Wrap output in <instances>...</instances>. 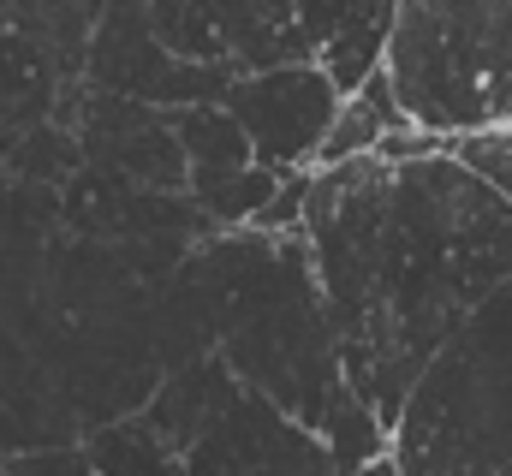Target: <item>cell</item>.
Returning <instances> with one entry per match:
<instances>
[{"label": "cell", "instance_id": "8", "mask_svg": "<svg viewBox=\"0 0 512 476\" xmlns=\"http://www.w3.org/2000/svg\"><path fill=\"white\" fill-rule=\"evenodd\" d=\"M173 137H179V155H185V197H203V191H215V185L256 167L245 131L233 125V114L221 102L173 114Z\"/></svg>", "mask_w": 512, "mask_h": 476}, {"label": "cell", "instance_id": "14", "mask_svg": "<svg viewBox=\"0 0 512 476\" xmlns=\"http://www.w3.org/2000/svg\"><path fill=\"white\" fill-rule=\"evenodd\" d=\"M352 476H405L393 459H382V465H364V471H352Z\"/></svg>", "mask_w": 512, "mask_h": 476}, {"label": "cell", "instance_id": "4", "mask_svg": "<svg viewBox=\"0 0 512 476\" xmlns=\"http://www.w3.org/2000/svg\"><path fill=\"white\" fill-rule=\"evenodd\" d=\"M179 465L185 476H340L322 435H310L298 417L239 381L179 447Z\"/></svg>", "mask_w": 512, "mask_h": 476}, {"label": "cell", "instance_id": "9", "mask_svg": "<svg viewBox=\"0 0 512 476\" xmlns=\"http://www.w3.org/2000/svg\"><path fill=\"white\" fill-rule=\"evenodd\" d=\"M393 18H399V6H387V0H346V6H340V24H334L328 48H322V60H316L340 96H358V90L387 66Z\"/></svg>", "mask_w": 512, "mask_h": 476}, {"label": "cell", "instance_id": "10", "mask_svg": "<svg viewBox=\"0 0 512 476\" xmlns=\"http://www.w3.org/2000/svg\"><path fill=\"white\" fill-rule=\"evenodd\" d=\"M411 125L399 114V102H393V84H387V72H376L358 96H346L340 102V119H334V131H328V143H322V155H316V173H328V167H346V161H364V155H376L387 137H405Z\"/></svg>", "mask_w": 512, "mask_h": 476}, {"label": "cell", "instance_id": "12", "mask_svg": "<svg viewBox=\"0 0 512 476\" xmlns=\"http://www.w3.org/2000/svg\"><path fill=\"white\" fill-rule=\"evenodd\" d=\"M78 447L90 459V476H185L179 453L143 423V411L108 423V429H96V435H84Z\"/></svg>", "mask_w": 512, "mask_h": 476}, {"label": "cell", "instance_id": "3", "mask_svg": "<svg viewBox=\"0 0 512 476\" xmlns=\"http://www.w3.org/2000/svg\"><path fill=\"white\" fill-rule=\"evenodd\" d=\"M393 465L405 476H512V280L411 387Z\"/></svg>", "mask_w": 512, "mask_h": 476}, {"label": "cell", "instance_id": "11", "mask_svg": "<svg viewBox=\"0 0 512 476\" xmlns=\"http://www.w3.org/2000/svg\"><path fill=\"white\" fill-rule=\"evenodd\" d=\"M149 30H155V42H161L179 66H197V72H233L215 0H149Z\"/></svg>", "mask_w": 512, "mask_h": 476}, {"label": "cell", "instance_id": "13", "mask_svg": "<svg viewBox=\"0 0 512 476\" xmlns=\"http://www.w3.org/2000/svg\"><path fill=\"white\" fill-rule=\"evenodd\" d=\"M483 185H495L501 197H507V209H512V131H495V137H471V143H459L453 149Z\"/></svg>", "mask_w": 512, "mask_h": 476}, {"label": "cell", "instance_id": "7", "mask_svg": "<svg viewBox=\"0 0 512 476\" xmlns=\"http://www.w3.org/2000/svg\"><path fill=\"white\" fill-rule=\"evenodd\" d=\"M60 78H66V66H60V54L48 42L42 6L0 0V125L6 131L48 125Z\"/></svg>", "mask_w": 512, "mask_h": 476}, {"label": "cell", "instance_id": "6", "mask_svg": "<svg viewBox=\"0 0 512 476\" xmlns=\"http://www.w3.org/2000/svg\"><path fill=\"white\" fill-rule=\"evenodd\" d=\"M346 0H215L227 60L239 78L280 72V66H316Z\"/></svg>", "mask_w": 512, "mask_h": 476}, {"label": "cell", "instance_id": "1", "mask_svg": "<svg viewBox=\"0 0 512 476\" xmlns=\"http://www.w3.org/2000/svg\"><path fill=\"white\" fill-rule=\"evenodd\" d=\"M304 244L346 387L387 435L423 369L512 280L507 197L447 149L310 173Z\"/></svg>", "mask_w": 512, "mask_h": 476}, {"label": "cell", "instance_id": "2", "mask_svg": "<svg viewBox=\"0 0 512 476\" xmlns=\"http://www.w3.org/2000/svg\"><path fill=\"white\" fill-rule=\"evenodd\" d=\"M382 72L405 125L447 143V155L512 131V0L399 6Z\"/></svg>", "mask_w": 512, "mask_h": 476}, {"label": "cell", "instance_id": "5", "mask_svg": "<svg viewBox=\"0 0 512 476\" xmlns=\"http://www.w3.org/2000/svg\"><path fill=\"white\" fill-rule=\"evenodd\" d=\"M340 90L328 84L322 66H280V72H251L233 78L221 108L251 143V161L268 173H316V155L340 119Z\"/></svg>", "mask_w": 512, "mask_h": 476}]
</instances>
